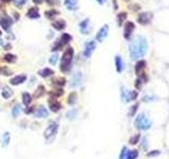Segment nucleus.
<instances>
[{
    "mask_svg": "<svg viewBox=\"0 0 169 159\" xmlns=\"http://www.w3.org/2000/svg\"><path fill=\"white\" fill-rule=\"evenodd\" d=\"M148 51V44L144 36L136 35L135 38L129 44V54L131 59L135 61L143 57Z\"/></svg>",
    "mask_w": 169,
    "mask_h": 159,
    "instance_id": "obj_1",
    "label": "nucleus"
},
{
    "mask_svg": "<svg viewBox=\"0 0 169 159\" xmlns=\"http://www.w3.org/2000/svg\"><path fill=\"white\" fill-rule=\"evenodd\" d=\"M73 54H74V50L72 47H68L65 50L63 54V57H61V63H60V71L66 73L70 70L71 68V63L72 59H73Z\"/></svg>",
    "mask_w": 169,
    "mask_h": 159,
    "instance_id": "obj_2",
    "label": "nucleus"
},
{
    "mask_svg": "<svg viewBox=\"0 0 169 159\" xmlns=\"http://www.w3.org/2000/svg\"><path fill=\"white\" fill-rule=\"evenodd\" d=\"M134 124H135L136 128H138V130H146L151 126V121L148 119V117H147L146 115L141 113V115H138V117H136Z\"/></svg>",
    "mask_w": 169,
    "mask_h": 159,
    "instance_id": "obj_3",
    "label": "nucleus"
},
{
    "mask_svg": "<svg viewBox=\"0 0 169 159\" xmlns=\"http://www.w3.org/2000/svg\"><path fill=\"white\" fill-rule=\"evenodd\" d=\"M57 130H58V124H57L56 122L52 121L49 124L47 130H44V138H46L47 140H53V139L55 138V136H56Z\"/></svg>",
    "mask_w": 169,
    "mask_h": 159,
    "instance_id": "obj_4",
    "label": "nucleus"
},
{
    "mask_svg": "<svg viewBox=\"0 0 169 159\" xmlns=\"http://www.w3.org/2000/svg\"><path fill=\"white\" fill-rule=\"evenodd\" d=\"M71 40H72V36L70 35V34L63 33V35L60 36V38H59V39L54 44V46H53V48H52V51L60 50L65 45H67L68 42H70Z\"/></svg>",
    "mask_w": 169,
    "mask_h": 159,
    "instance_id": "obj_5",
    "label": "nucleus"
},
{
    "mask_svg": "<svg viewBox=\"0 0 169 159\" xmlns=\"http://www.w3.org/2000/svg\"><path fill=\"white\" fill-rule=\"evenodd\" d=\"M121 94H122V100L124 102H130V101H134L138 96V92L136 91H130L127 88L122 87L121 88Z\"/></svg>",
    "mask_w": 169,
    "mask_h": 159,
    "instance_id": "obj_6",
    "label": "nucleus"
},
{
    "mask_svg": "<svg viewBox=\"0 0 169 159\" xmlns=\"http://www.w3.org/2000/svg\"><path fill=\"white\" fill-rule=\"evenodd\" d=\"M108 31H109V25H102L99 29V31L97 32V34H96V40L99 42H104L105 38L108 36Z\"/></svg>",
    "mask_w": 169,
    "mask_h": 159,
    "instance_id": "obj_7",
    "label": "nucleus"
},
{
    "mask_svg": "<svg viewBox=\"0 0 169 159\" xmlns=\"http://www.w3.org/2000/svg\"><path fill=\"white\" fill-rule=\"evenodd\" d=\"M96 47V44L95 42H93V40H90V42H87L85 44V50H84V55L86 57H90L91 56V54L93 53L94 49H95Z\"/></svg>",
    "mask_w": 169,
    "mask_h": 159,
    "instance_id": "obj_8",
    "label": "nucleus"
},
{
    "mask_svg": "<svg viewBox=\"0 0 169 159\" xmlns=\"http://www.w3.org/2000/svg\"><path fill=\"white\" fill-rule=\"evenodd\" d=\"M134 28H135V25H134V23L132 22V21H127V22H126L125 28H124V37H125L126 39H130Z\"/></svg>",
    "mask_w": 169,
    "mask_h": 159,
    "instance_id": "obj_9",
    "label": "nucleus"
},
{
    "mask_svg": "<svg viewBox=\"0 0 169 159\" xmlns=\"http://www.w3.org/2000/svg\"><path fill=\"white\" fill-rule=\"evenodd\" d=\"M151 19H152L151 13H141L138 17V22L141 25H148Z\"/></svg>",
    "mask_w": 169,
    "mask_h": 159,
    "instance_id": "obj_10",
    "label": "nucleus"
},
{
    "mask_svg": "<svg viewBox=\"0 0 169 159\" xmlns=\"http://www.w3.org/2000/svg\"><path fill=\"white\" fill-rule=\"evenodd\" d=\"M48 103H49V107H50V109L53 113H57V111H59L61 109V104L55 98H50Z\"/></svg>",
    "mask_w": 169,
    "mask_h": 159,
    "instance_id": "obj_11",
    "label": "nucleus"
},
{
    "mask_svg": "<svg viewBox=\"0 0 169 159\" xmlns=\"http://www.w3.org/2000/svg\"><path fill=\"white\" fill-rule=\"evenodd\" d=\"M25 80H27V76H25V74H20V76H16L11 79L10 83H11V85L17 86V85H20V84L24 83Z\"/></svg>",
    "mask_w": 169,
    "mask_h": 159,
    "instance_id": "obj_12",
    "label": "nucleus"
},
{
    "mask_svg": "<svg viewBox=\"0 0 169 159\" xmlns=\"http://www.w3.org/2000/svg\"><path fill=\"white\" fill-rule=\"evenodd\" d=\"M13 20L8 16H3L0 18V25L3 28L4 30H8L10 27L12 25Z\"/></svg>",
    "mask_w": 169,
    "mask_h": 159,
    "instance_id": "obj_13",
    "label": "nucleus"
},
{
    "mask_svg": "<svg viewBox=\"0 0 169 159\" xmlns=\"http://www.w3.org/2000/svg\"><path fill=\"white\" fill-rule=\"evenodd\" d=\"M89 28H90V19L89 18H86L83 21H80V32H82L83 34L89 33Z\"/></svg>",
    "mask_w": 169,
    "mask_h": 159,
    "instance_id": "obj_14",
    "label": "nucleus"
},
{
    "mask_svg": "<svg viewBox=\"0 0 169 159\" xmlns=\"http://www.w3.org/2000/svg\"><path fill=\"white\" fill-rule=\"evenodd\" d=\"M48 115H49L48 109H47L44 106H42V105H40L35 111L36 118H46V117H48Z\"/></svg>",
    "mask_w": 169,
    "mask_h": 159,
    "instance_id": "obj_15",
    "label": "nucleus"
},
{
    "mask_svg": "<svg viewBox=\"0 0 169 159\" xmlns=\"http://www.w3.org/2000/svg\"><path fill=\"white\" fill-rule=\"evenodd\" d=\"M65 5L68 10L70 11H75L78 8L77 0H65Z\"/></svg>",
    "mask_w": 169,
    "mask_h": 159,
    "instance_id": "obj_16",
    "label": "nucleus"
},
{
    "mask_svg": "<svg viewBox=\"0 0 169 159\" xmlns=\"http://www.w3.org/2000/svg\"><path fill=\"white\" fill-rule=\"evenodd\" d=\"M115 67H116L117 72H122L124 70V62L121 55H116L115 56Z\"/></svg>",
    "mask_w": 169,
    "mask_h": 159,
    "instance_id": "obj_17",
    "label": "nucleus"
},
{
    "mask_svg": "<svg viewBox=\"0 0 169 159\" xmlns=\"http://www.w3.org/2000/svg\"><path fill=\"white\" fill-rule=\"evenodd\" d=\"M71 82H72L71 86H73V87H76V86L80 85V82H82V73L80 72H76L75 74H73Z\"/></svg>",
    "mask_w": 169,
    "mask_h": 159,
    "instance_id": "obj_18",
    "label": "nucleus"
},
{
    "mask_svg": "<svg viewBox=\"0 0 169 159\" xmlns=\"http://www.w3.org/2000/svg\"><path fill=\"white\" fill-rule=\"evenodd\" d=\"M52 25L57 31H61V30H63L66 28V21L63 20V19H59V20H56L55 22H53Z\"/></svg>",
    "mask_w": 169,
    "mask_h": 159,
    "instance_id": "obj_19",
    "label": "nucleus"
},
{
    "mask_svg": "<svg viewBox=\"0 0 169 159\" xmlns=\"http://www.w3.org/2000/svg\"><path fill=\"white\" fill-rule=\"evenodd\" d=\"M146 67V62L145 61H138L135 65V73L138 76L142 74V70H144V68Z\"/></svg>",
    "mask_w": 169,
    "mask_h": 159,
    "instance_id": "obj_20",
    "label": "nucleus"
},
{
    "mask_svg": "<svg viewBox=\"0 0 169 159\" xmlns=\"http://www.w3.org/2000/svg\"><path fill=\"white\" fill-rule=\"evenodd\" d=\"M28 17L31 19H36V18H39V12H38V10L36 8H30L29 11H28L27 13Z\"/></svg>",
    "mask_w": 169,
    "mask_h": 159,
    "instance_id": "obj_21",
    "label": "nucleus"
},
{
    "mask_svg": "<svg viewBox=\"0 0 169 159\" xmlns=\"http://www.w3.org/2000/svg\"><path fill=\"white\" fill-rule=\"evenodd\" d=\"M38 74L41 76L42 78H48V76H53V74H54V71H53L52 69H50V68H44L42 70L38 71Z\"/></svg>",
    "mask_w": 169,
    "mask_h": 159,
    "instance_id": "obj_22",
    "label": "nucleus"
},
{
    "mask_svg": "<svg viewBox=\"0 0 169 159\" xmlns=\"http://www.w3.org/2000/svg\"><path fill=\"white\" fill-rule=\"evenodd\" d=\"M32 102V96L29 92H23L22 93V103L25 106H29Z\"/></svg>",
    "mask_w": 169,
    "mask_h": 159,
    "instance_id": "obj_23",
    "label": "nucleus"
},
{
    "mask_svg": "<svg viewBox=\"0 0 169 159\" xmlns=\"http://www.w3.org/2000/svg\"><path fill=\"white\" fill-rule=\"evenodd\" d=\"M2 96H3L5 100H8V99H10L11 96H13V91L12 89H11L8 86H5V87H3V90H2Z\"/></svg>",
    "mask_w": 169,
    "mask_h": 159,
    "instance_id": "obj_24",
    "label": "nucleus"
},
{
    "mask_svg": "<svg viewBox=\"0 0 169 159\" xmlns=\"http://www.w3.org/2000/svg\"><path fill=\"white\" fill-rule=\"evenodd\" d=\"M46 93V89H44V86H39V87L36 89L35 93H34V98H40V96H42L44 94Z\"/></svg>",
    "mask_w": 169,
    "mask_h": 159,
    "instance_id": "obj_25",
    "label": "nucleus"
},
{
    "mask_svg": "<svg viewBox=\"0 0 169 159\" xmlns=\"http://www.w3.org/2000/svg\"><path fill=\"white\" fill-rule=\"evenodd\" d=\"M44 14H46L47 18L53 19L57 14H59V12H58V11H56V10H49V11H46V13H44Z\"/></svg>",
    "mask_w": 169,
    "mask_h": 159,
    "instance_id": "obj_26",
    "label": "nucleus"
},
{
    "mask_svg": "<svg viewBox=\"0 0 169 159\" xmlns=\"http://www.w3.org/2000/svg\"><path fill=\"white\" fill-rule=\"evenodd\" d=\"M3 61L5 62V63H14V62L16 61V56H15L14 54H11V53H8V54L4 55Z\"/></svg>",
    "mask_w": 169,
    "mask_h": 159,
    "instance_id": "obj_27",
    "label": "nucleus"
},
{
    "mask_svg": "<svg viewBox=\"0 0 169 159\" xmlns=\"http://www.w3.org/2000/svg\"><path fill=\"white\" fill-rule=\"evenodd\" d=\"M76 100H77V93H76V92H71L69 98H68V103H69L70 105H73L76 103Z\"/></svg>",
    "mask_w": 169,
    "mask_h": 159,
    "instance_id": "obj_28",
    "label": "nucleus"
},
{
    "mask_svg": "<svg viewBox=\"0 0 169 159\" xmlns=\"http://www.w3.org/2000/svg\"><path fill=\"white\" fill-rule=\"evenodd\" d=\"M1 142H2V147H6L8 144V142H10V134L8 133H4L1 138Z\"/></svg>",
    "mask_w": 169,
    "mask_h": 159,
    "instance_id": "obj_29",
    "label": "nucleus"
},
{
    "mask_svg": "<svg viewBox=\"0 0 169 159\" xmlns=\"http://www.w3.org/2000/svg\"><path fill=\"white\" fill-rule=\"evenodd\" d=\"M20 111H21L20 105H19V104L15 105V106L13 107V109H12V116L14 118H17V117H18L19 113H20Z\"/></svg>",
    "mask_w": 169,
    "mask_h": 159,
    "instance_id": "obj_30",
    "label": "nucleus"
},
{
    "mask_svg": "<svg viewBox=\"0 0 169 159\" xmlns=\"http://www.w3.org/2000/svg\"><path fill=\"white\" fill-rule=\"evenodd\" d=\"M52 83L56 86H63V85H66V79L65 78H57V79L53 80Z\"/></svg>",
    "mask_w": 169,
    "mask_h": 159,
    "instance_id": "obj_31",
    "label": "nucleus"
},
{
    "mask_svg": "<svg viewBox=\"0 0 169 159\" xmlns=\"http://www.w3.org/2000/svg\"><path fill=\"white\" fill-rule=\"evenodd\" d=\"M126 18H127V13H125V12L119 13V14L117 15V22H119V25H122V23L124 22V20H125Z\"/></svg>",
    "mask_w": 169,
    "mask_h": 159,
    "instance_id": "obj_32",
    "label": "nucleus"
},
{
    "mask_svg": "<svg viewBox=\"0 0 169 159\" xmlns=\"http://www.w3.org/2000/svg\"><path fill=\"white\" fill-rule=\"evenodd\" d=\"M63 89H58V90H53V91H51L50 92V96H51V98H58V96H63Z\"/></svg>",
    "mask_w": 169,
    "mask_h": 159,
    "instance_id": "obj_33",
    "label": "nucleus"
},
{
    "mask_svg": "<svg viewBox=\"0 0 169 159\" xmlns=\"http://www.w3.org/2000/svg\"><path fill=\"white\" fill-rule=\"evenodd\" d=\"M76 113H77V110H76V109H71V110H69L67 113L66 117H67L69 120H72V119H74V118L76 117Z\"/></svg>",
    "mask_w": 169,
    "mask_h": 159,
    "instance_id": "obj_34",
    "label": "nucleus"
},
{
    "mask_svg": "<svg viewBox=\"0 0 169 159\" xmlns=\"http://www.w3.org/2000/svg\"><path fill=\"white\" fill-rule=\"evenodd\" d=\"M138 156V152L136 150H132V151L128 152V159H135Z\"/></svg>",
    "mask_w": 169,
    "mask_h": 159,
    "instance_id": "obj_35",
    "label": "nucleus"
},
{
    "mask_svg": "<svg viewBox=\"0 0 169 159\" xmlns=\"http://www.w3.org/2000/svg\"><path fill=\"white\" fill-rule=\"evenodd\" d=\"M128 152H129V150L127 147H123L121 155H119V159H128Z\"/></svg>",
    "mask_w": 169,
    "mask_h": 159,
    "instance_id": "obj_36",
    "label": "nucleus"
},
{
    "mask_svg": "<svg viewBox=\"0 0 169 159\" xmlns=\"http://www.w3.org/2000/svg\"><path fill=\"white\" fill-rule=\"evenodd\" d=\"M57 62H58V55H57V54L52 55V56L49 59V63L52 64V65H56Z\"/></svg>",
    "mask_w": 169,
    "mask_h": 159,
    "instance_id": "obj_37",
    "label": "nucleus"
},
{
    "mask_svg": "<svg viewBox=\"0 0 169 159\" xmlns=\"http://www.w3.org/2000/svg\"><path fill=\"white\" fill-rule=\"evenodd\" d=\"M138 139H140V135H136V136H133L132 138H130V144H136L138 142Z\"/></svg>",
    "mask_w": 169,
    "mask_h": 159,
    "instance_id": "obj_38",
    "label": "nucleus"
},
{
    "mask_svg": "<svg viewBox=\"0 0 169 159\" xmlns=\"http://www.w3.org/2000/svg\"><path fill=\"white\" fill-rule=\"evenodd\" d=\"M138 104L136 103L135 105H133V106L131 107V111H130V116H133L134 113H135L136 110H138Z\"/></svg>",
    "mask_w": 169,
    "mask_h": 159,
    "instance_id": "obj_39",
    "label": "nucleus"
},
{
    "mask_svg": "<svg viewBox=\"0 0 169 159\" xmlns=\"http://www.w3.org/2000/svg\"><path fill=\"white\" fill-rule=\"evenodd\" d=\"M27 108H28V109H25L24 113H28V115H29V113H33V111H34L33 107H27Z\"/></svg>",
    "mask_w": 169,
    "mask_h": 159,
    "instance_id": "obj_40",
    "label": "nucleus"
},
{
    "mask_svg": "<svg viewBox=\"0 0 169 159\" xmlns=\"http://www.w3.org/2000/svg\"><path fill=\"white\" fill-rule=\"evenodd\" d=\"M160 152L157 151V152H150V153H148V156H154V155H159Z\"/></svg>",
    "mask_w": 169,
    "mask_h": 159,
    "instance_id": "obj_41",
    "label": "nucleus"
},
{
    "mask_svg": "<svg viewBox=\"0 0 169 159\" xmlns=\"http://www.w3.org/2000/svg\"><path fill=\"white\" fill-rule=\"evenodd\" d=\"M42 1H44V0H33V2H34L35 4H40Z\"/></svg>",
    "mask_w": 169,
    "mask_h": 159,
    "instance_id": "obj_42",
    "label": "nucleus"
},
{
    "mask_svg": "<svg viewBox=\"0 0 169 159\" xmlns=\"http://www.w3.org/2000/svg\"><path fill=\"white\" fill-rule=\"evenodd\" d=\"M96 1L98 2L99 4H104V2H105V0H96Z\"/></svg>",
    "mask_w": 169,
    "mask_h": 159,
    "instance_id": "obj_43",
    "label": "nucleus"
},
{
    "mask_svg": "<svg viewBox=\"0 0 169 159\" xmlns=\"http://www.w3.org/2000/svg\"><path fill=\"white\" fill-rule=\"evenodd\" d=\"M1 1H4V2H8V1H11V0H1Z\"/></svg>",
    "mask_w": 169,
    "mask_h": 159,
    "instance_id": "obj_44",
    "label": "nucleus"
},
{
    "mask_svg": "<svg viewBox=\"0 0 169 159\" xmlns=\"http://www.w3.org/2000/svg\"><path fill=\"white\" fill-rule=\"evenodd\" d=\"M1 45H2V40L0 39V46H1Z\"/></svg>",
    "mask_w": 169,
    "mask_h": 159,
    "instance_id": "obj_45",
    "label": "nucleus"
},
{
    "mask_svg": "<svg viewBox=\"0 0 169 159\" xmlns=\"http://www.w3.org/2000/svg\"><path fill=\"white\" fill-rule=\"evenodd\" d=\"M0 35H1V31H0Z\"/></svg>",
    "mask_w": 169,
    "mask_h": 159,
    "instance_id": "obj_46",
    "label": "nucleus"
},
{
    "mask_svg": "<svg viewBox=\"0 0 169 159\" xmlns=\"http://www.w3.org/2000/svg\"><path fill=\"white\" fill-rule=\"evenodd\" d=\"M127 1H128V0H127Z\"/></svg>",
    "mask_w": 169,
    "mask_h": 159,
    "instance_id": "obj_47",
    "label": "nucleus"
}]
</instances>
